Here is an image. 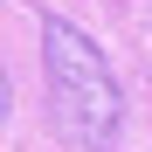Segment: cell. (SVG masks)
<instances>
[{"instance_id":"cell-1","label":"cell","mask_w":152,"mask_h":152,"mask_svg":"<svg viewBox=\"0 0 152 152\" xmlns=\"http://www.w3.org/2000/svg\"><path fill=\"white\" fill-rule=\"evenodd\" d=\"M42 69H48V111H56L62 138H76L83 152H111L118 124H124V90L83 28L48 14L42 21Z\"/></svg>"}]
</instances>
